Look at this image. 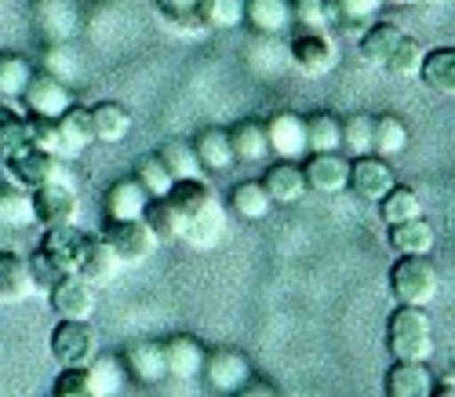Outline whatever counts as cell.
I'll list each match as a JSON object with an SVG mask.
<instances>
[{
    "label": "cell",
    "mask_w": 455,
    "mask_h": 397,
    "mask_svg": "<svg viewBox=\"0 0 455 397\" xmlns=\"http://www.w3.org/2000/svg\"><path fill=\"white\" fill-rule=\"evenodd\" d=\"M387 346L394 361H427L434 353V325L427 306H401L390 313L387 325Z\"/></svg>",
    "instance_id": "1"
},
{
    "label": "cell",
    "mask_w": 455,
    "mask_h": 397,
    "mask_svg": "<svg viewBox=\"0 0 455 397\" xmlns=\"http://www.w3.org/2000/svg\"><path fill=\"white\" fill-rule=\"evenodd\" d=\"M441 288L437 266L427 255H401L390 266V296L401 306H427Z\"/></svg>",
    "instance_id": "2"
},
{
    "label": "cell",
    "mask_w": 455,
    "mask_h": 397,
    "mask_svg": "<svg viewBox=\"0 0 455 397\" xmlns=\"http://www.w3.org/2000/svg\"><path fill=\"white\" fill-rule=\"evenodd\" d=\"M102 241L117 252L121 266H132V263H146L154 259V252L161 248L154 230L146 226V219H106L102 226Z\"/></svg>",
    "instance_id": "3"
},
{
    "label": "cell",
    "mask_w": 455,
    "mask_h": 397,
    "mask_svg": "<svg viewBox=\"0 0 455 397\" xmlns=\"http://www.w3.org/2000/svg\"><path fill=\"white\" fill-rule=\"evenodd\" d=\"M29 205H33V223L44 226V230L69 226L81 215V201H77V193H73V186L66 179H55V182L29 190Z\"/></svg>",
    "instance_id": "4"
},
{
    "label": "cell",
    "mask_w": 455,
    "mask_h": 397,
    "mask_svg": "<svg viewBox=\"0 0 455 397\" xmlns=\"http://www.w3.org/2000/svg\"><path fill=\"white\" fill-rule=\"evenodd\" d=\"M4 172H8V182L19 186V190H36V186H44V182L66 179L59 153H48L41 146H22L19 153L4 157Z\"/></svg>",
    "instance_id": "5"
},
{
    "label": "cell",
    "mask_w": 455,
    "mask_h": 397,
    "mask_svg": "<svg viewBox=\"0 0 455 397\" xmlns=\"http://www.w3.org/2000/svg\"><path fill=\"white\" fill-rule=\"evenodd\" d=\"M19 102L26 106V113H44V117H59L62 109H69L73 102V88L62 81V77H55L52 69H33L29 81L19 95Z\"/></svg>",
    "instance_id": "6"
},
{
    "label": "cell",
    "mask_w": 455,
    "mask_h": 397,
    "mask_svg": "<svg viewBox=\"0 0 455 397\" xmlns=\"http://www.w3.org/2000/svg\"><path fill=\"white\" fill-rule=\"evenodd\" d=\"M99 353V336L92 328V321H69L59 317V325L52 328V357L62 365H88Z\"/></svg>",
    "instance_id": "7"
},
{
    "label": "cell",
    "mask_w": 455,
    "mask_h": 397,
    "mask_svg": "<svg viewBox=\"0 0 455 397\" xmlns=\"http://www.w3.org/2000/svg\"><path fill=\"white\" fill-rule=\"evenodd\" d=\"M117 270H121V259L102 241V233H84L77 259H73V273H77L81 281H88L92 288H102L117 277Z\"/></svg>",
    "instance_id": "8"
},
{
    "label": "cell",
    "mask_w": 455,
    "mask_h": 397,
    "mask_svg": "<svg viewBox=\"0 0 455 397\" xmlns=\"http://www.w3.org/2000/svg\"><path fill=\"white\" fill-rule=\"evenodd\" d=\"M302 175H307V190L335 197L350 186V157L343 150H328V153H307L302 161Z\"/></svg>",
    "instance_id": "9"
},
{
    "label": "cell",
    "mask_w": 455,
    "mask_h": 397,
    "mask_svg": "<svg viewBox=\"0 0 455 397\" xmlns=\"http://www.w3.org/2000/svg\"><path fill=\"white\" fill-rule=\"evenodd\" d=\"M208 390L215 393H237L244 386V379L251 376V365H248V357L234 346H219L212 353H204V369H201Z\"/></svg>",
    "instance_id": "10"
},
{
    "label": "cell",
    "mask_w": 455,
    "mask_h": 397,
    "mask_svg": "<svg viewBox=\"0 0 455 397\" xmlns=\"http://www.w3.org/2000/svg\"><path fill=\"white\" fill-rule=\"evenodd\" d=\"M288 55H291V66L307 77H324L331 66H335V45L328 41L324 29H302L291 36L288 45Z\"/></svg>",
    "instance_id": "11"
},
{
    "label": "cell",
    "mask_w": 455,
    "mask_h": 397,
    "mask_svg": "<svg viewBox=\"0 0 455 397\" xmlns=\"http://www.w3.org/2000/svg\"><path fill=\"white\" fill-rule=\"evenodd\" d=\"M383 0H324V15H328V26L343 36H357L379 22L383 15Z\"/></svg>",
    "instance_id": "12"
},
{
    "label": "cell",
    "mask_w": 455,
    "mask_h": 397,
    "mask_svg": "<svg viewBox=\"0 0 455 397\" xmlns=\"http://www.w3.org/2000/svg\"><path fill=\"white\" fill-rule=\"evenodd\" d=\"M394 186V168L390 161H383V157L375 153H364V157H354L350 161V186L361 201H383L387 190Z\"/></svg>",
    "instance_id": "13"
},
{
    "label": "cell",
    "mask_w": 455,
    "mask_h": 397,
    "mask_svg": "<svg viewBox=\"0 0 455 397\" xmlns=\"http://www.w3.org/2000/svg\"><path fill=\"white\" fill-rule=\"evenodd\" d=\"M55 317H69V321H88L95 313V288L88 281H81L77 273H66L62 281L48 292Z\"/></svg>",
    "instance_id": "14"
},
{
    "label": "cell",
    "mask_w": 455,
    "mask_h": 397,
    "mask_svg": "<svg viewBox=\"0 0 455 397\" xmlns=\"http://www.w3.org/2000/svg\"><path fill=\"white\" fill-rule=\"evenodd\" d=\"M267 139L270 153H277L281 161H299V157H307V117L274 113L267 121Z\"/></svg>",
    "instance_id": "15"
},
{
    "label": "cell",
    "mask_w": 455,
    "mask_h": 397,
    "mask_svg": "<svg viewBox=\"0 0 455 397\" xmlns=\"http://www.w3.org/2000/svg\"><path fill=\"white\" fill-rule=\"evenodd\" d=\"M164 346V369L172 379L179 383H189V379H197L201 369H204V343L197 336H172L161 343Z\"/></svg>",
    "instance_id": "16"
},
{
    "label": "cell",
    "mask_w": 455,
    "mask_h": 397,
    "mask_svg": "<svg viewBox=\"0 0 455 397\" xmlns=\"http://www.w3.org/2000/svg\"><path fill=\"white\" fill-rule=\"evenodd\" d=\"M124 369L132 379H139L142 386H157L168 379V369H164V346L154 343V339H139L124 350Z\"/></svg>",
    "instance_id": "17"
},
{
    "label": "cell",
    "mask_w": 455,
    "mask_h": 397,
    "mask_svg": "<svg viewBox=\"0 0 455 397\" xmlns=\"http://www.w3.org/2000/svg\"><path fill=\"white\" fill-rule=\"evenodd\" d=\"M419 81L430 92H437L444 99H455V48L451 45L427 48L423 66H419Z\"/></svg>",
    "instance_id": "18"
},
{
    "label": "cell",
    "mask_w": 455,
    "mask_h": 397,
    "mask_svg": "<svg viewBox=\"0 0 455 397\" xmlns=\"http://www.w3.org/2000/svg\"><path fill=\"white\" fill-rule=\"evenodd\" d=\"M262 186H267V193L274 197V205H295L310 193L299 161H277L267 175H262Z\"/></svg>",
    "instance_id": "19"
},
{
    "label": "cell",
    "mask_w": 455,
    "mask_h": 397,
    "mask_svg": "<svg viewBox=\"0 0 455 397\" xmlns=\"http://www.w3.org/2000/svg\"><path fill=\"white\" fill-rule=\"evenodd\" d=\"M230 146H234V157L244 165H259L270 157V139H267V121H255V117H248V121H237L230 132Z\"/></svg>",
    "instance_id": "20"
},
{
    "label": "cell",
    "mask_w": 455,
    "mask_h": 397,
    "mask_svg": "<svg viewBox=\"0 0 455 397\" xmlns=\"http://www.w3.org/2000/svg\"><path fill=\"white\" fill-rule=\"evenodd\" d=\"M434 376L427 361H394L387 372V397H430Z\"/></svg>",
    "instance_id": "21"
},
{
    "label": "cell",
    "mask_w": 455,
    "mask_h": 397,
    "mask_svg": "<svg viewBox=\"0 0 455 397\" xmlns=\"http://www.w3.org/2000/svg\"><path fill=\"white\" fill-rule=\"evenodd\" d=\"M434 245H437V233L427 215H415L408 223L390 226V248L397 255H430Z\"/></svg>",
    "instance_id": "22"
},
{
    "label": "cell",
    "mask_w": 455,
    "mask_h": 397,
    "mask_svg": "<svg viewBox=\"0 0 455 397\" xmlns=\"http://www.w3.org/2000/svg\"><path fill=\"white\" fill-rule=\"evenodd\" d=\"M222 233H226V208H222V201L215 197L208 208H201L197 215L186 219L182 241H189L194 248H215L222 241Z\"/></svg>",
    "instance_id": "23"
},
{
    "label": "cell",
    "mask_w": 455,
    "mask_h": 397,
    "mask_svg": "<svg viewBox=\"0 0 455 397\" xmlns=\"http://www.w3.org/2000/svg\"><path fill=\"white\" fill-rule=\"evenodd\" d=\"M26 296H33L26 255L15 248H0V303H19Z\"/></svg>",
    "instance_id": "24"
},
{
    "label": "cell",
    "mask_w": 455,
    "mask_h": 397,
    "mask_svg": "<svg viewBox=\"0 0 455 397\" xmlns=\"http://www.w3.org/2000/svg\"><path fill=\"white\" fill-rule=\"evenodd\" d=\"M401 36H404V33H401V26L379 19L375 26H368V29L357 36V45H361V59H364L368 66L387 69V62H390V55H394V48L401 45Z\"/></svg>",
    "instance_id": "25"
},
{
    "label": "cell",
    "mask_w": 455,
    "mask_h": 397,
    "mask_svg": "<svg viewBox=\"0 0 455 397\" xmlns=\"http://www.w3.org/2000/svg\"><path fill=\"white\" fill-rule=\"evenodd\" d=\"M244 22L255 33L281 36L291 26V0H244Z\"/></svg>",
    "instance_id": "26"
},
{
    "label": "cell",
    "mask_w": 455,
    "mask_h": 397,
    "mask_svg": "<svg viewBox=\"0 0 455 397\" xmlns=\"http://www.w3.org/2000/svg\"><path fill=\"white\" fill-rule=\"evenodd\" d=\"M230 212L244 223H259V219H267L274 212V197L267 193L262 179H244L230 190Z\"/></svg>",
    "instance_id": "27"
},
{
    "label": "cell",
    "mask_w": 455,
    "mask_h": 397,
    "mask_svg": "<svg viewBox=\"0 0 455 397\" xmlns=\"http://www.w3.org/2000/svg\"><path fill=\"white\" fill-rule=\"evenodd\" d=\"M36 26L52 45H62L77 29V8L69 0H36Z\"/></svg>",
    "instance_id": "28"
},
{
    "label": "cell",
    "mask_w": 455,
    "mask_h": 397,
    "mask_svg": "<svg viewBox=\"0 0 455 397\" xmlns=\"http://www.w3.org/2000/svg\"><path fill=\"white\" fill-rule=\"evenodd\" d=\"M411 135H408V125L394 113H379L371 117V153L390 161V157H401L408 150Z\"/></svg>",
    "instance_id": "29"
},
{
    "label": "cell",
    "mask_w": 455,
    "mask_h": 397,
    "mask_svg": "<svg viewBox=\"0 0 455 397\" xmlns=\"http://www.w3.org/2000/svg\"><path fill=\"white\" fill-rule=\"evenodd\" d=\"M146 201H149V193L142 190V182L135 175L121 179L106 190V219H142Z\"/></svg>",
    "instance_id": "30"
},
{
    "label": "cell",
    "mask_w": 455,
    "mask_h": 397,
    "mask_svg": "<svg viewBox=\"0 0 455 397\" xmlns=\"http://www.w3.org/2000/svg\"><path fill=\"white\" fill-rule=\"evenodd\" d=\"M194 153H197V161H201L204 172H230V168L237 165L226 128H204V132L194 139Z\"/></svg>",
    "instance_id": "31"
},
{
    "label": "cell",
    "mask_w": 455,
    "mask_h": 397,
    "mask_svg": "<svg viewBox=\"0 0 455 397\" xmlns=\"http://www.w3.org/2000/svg\"><path fill=\"white\" fill-rule=\"evenodd\" d=\"M142 219H146V226H149V230H154L157 245H175V241H182L186 219H182V212L168 201V197H149Z\"/></svg>",
    "instance_id": "32"
},
{
    "label": "cell",
    "mask_w": 455,
    "mask_h": 397,
    "mask_svg": "<svg viewBox=\"0 0 455 397\" xmlns=\"http://www.w3.org/2000/svg\"><path fill=\"white\" fill-rule=\"evenodd\" d=\"M88 117H92V132H95V142H121V139H128V132H132V113H128V106H121V102H95L92 109H88Z\"/></svg>",
    "instance_id": "33"
},
{
    "label": "cell",
    "mask_w": 455,
    "mask_h": 397,
    "mask_svg": "<svg viewBox=\"0 0 455 397\" xmlns=\"http://www.w3.org/2000/svg\"><path fill=\"white\" fill-rule=\"evenodd\" d=\"M59 125V139H62V153H84L92 142H95V132H92V117H88V106H77L73 102L69 109H62L55 117Z\"/></svg>",
    "instance_id": "34"
},
{
    "label": "cell",
    "mask_w": 455,
    "mask_h": 397,
    "mask_svg": "<svg viewBox=\"0 0 455 397\" xmlns=\"http://www.w3.org/2000/svg\"><path fill=\"white\" fill-rule=\"evenodd\" d=\"M81 237L84 230H77V223H69V226H52L41 233V248L44 255H52L66 273H73V259H77V248H81Z\"/></svg>",
    "instance_id": "35"
},
{
    "label": "cell",
    "mask_w": 455,
    "mask_h": 397,
    "mask_svg": "<svg viewBox=\"0 0 455 397\" xmlns=\"http://www.w3.org/2000/svg\"><path fill=\"white\" fill-rule=\"evenodd\" d=\"M128 379V369L121 357H92L88 361V390L92 397H109V393H121Z\"/></svg>",
    "instance_id": "36"
},
{
    "label": "cell",
    "mask_w": 455,
    "mask_h": 397,
    "mask_svg": "<svg viewBox=\"0 0 455 397\" xmlns=\"http://www.w3.org/2000/svg\"><path fill=\"white\" fill-rule=\"evenodd\" d=\"M164 197L182 212V219H189V215H197L201 208H208L215 201V190L204 179H175Z\"/></svg>",
    "instance_id": "37"
},
{
    "label": "cell",
    "mask_w": 455,
    "mask_h": 397,
    "mask_svg": "<svg viewBox=\"0 0 455 397\" xmlns=\"http://www.w3.org/2000/svg\"><path fill=\"white\" fill-rule=\"evenodd\" d=\"M379 215H383L387 226H397V223H408L415 215H423V201H419V193H415L411 186H390L387 197L379 201Z\"/></svg>",
    "instance_id": "38"
},
{
    "label": "cell",
    "mask_w": 455,
    "mask_h": 397,
    "mask_svg": "<svg viewBox=\"0 0 455 397\" xmlns=\"http://www.w3.org/2000/svg\"><path fill=\"white\" fill-rule=\"evenodd\" d=\"M33 73V62L19 52H0V102H19L26 81Z\"/></svg>",
    "instance_id": "39"
},
{
    "label": "cell",
    "mask_w": 455,
    "mask_h": 397,
    "mask_svg": "<svg viewBox=\"0 0 455 397\" xmlns=\"http://www.w3.org/2000/svg\"><path fill=\"white\" fill-rule=\"evenodd\" d=\"M197 15L208 29H237L244 26V0H197Z\"/></svg>",
    "instance_id": "40"
},
{
    "label": "cell",
    "mask_w": 455,
    "mask_h": 397,
    "mask_svg": "<svg viewBox=\"0 0 455 397\" xmlns=\"http://www.w3.org/2000/svg\"><path fill=\"white\" fill-rule=\"evenodd\" d=\"M157 153H161V161L168 165L172 179H204V168H201L197 153H194V142L172 139V142H164Z\"/></svg>",
    "instance_id": "41"
},
{
    "label": "cell",
    "mask_w": 455,
    "mask_h": 397,
    "mask_svg": "<svg viewBox=\"0 0 455 397\" xmlns=\"http://www.w3.org/2000/svg\"><path fill=\"white\" fill-rule=\"evenodd\" d=\"M22 146H29L26 113L15 109L12 102H0V161L12 157V153H19Z\"/></svg>",
    "instance_id": "42"
},
{
    "label": "cell",
    "mask_w": 455,
    "mask_h": 397,
    "mask_svg": "<svg viewBox=\"0 0 455 397\" xmlns=\"http://www.w3.org/2000/svg\"><path fill=\"white\" fill-rule=\"evenodd\" d=\"M343 135H339V150H343L350 161L354 157L371 153V113H350L347 121H339Z\"/></svg>",
    "instance_id": "43"
},
{
    "label": "cell",
    "mask_w": 455,
    "mask_h": 397,
    "mask_svg": "<svg viewBox=\"0 0 455 397\" xmlns=\"http://www.w3.org/2000/svg\"><path fill=\"white\" fill-rule=\"evenodd\" d=\"M29 223H33L29 190H19V186L0 190V226H4V230H22Z\"/></svg>",
    "instance_id": "44"
},
{
    "label": "cell",
    "mask_w": 455,
    "mask_h": 397,
    "mask_svg": "<svg viewBox=\"0 0 455 397\" xmlns=\"http://www.w3.org/2000/svg\"><path fill=\"white\" fill-rule=\"evenodd\" d=\"M135 179L142 182V190L149 193V197H164L168 190H172V172H168V165L161 161V153H146V157H139L135 161Z\"/></svg>",
    "instance_id": "45"
},
{
    "label": "cell",
    "mask_w": 455,
    "mask_h": 397,
    "mask_svg": "<svg viewBox=\"0 0 455 397\" xmlns=\"http://www.w3.org/2000/svg\"><path fill=\"white\" fill-rule=\"evenodd\" d=\"M154 4L175 33H204L201 15H197V0H154Z\"/></svg>",
    "instance_id": "46"
},
{
    "label": "cell",
    "mask_w": 455,
    "mask_h": 397,
    "mask_svg": "<svg viewBox=\"0 0 455 397\" xmlns=\"http://www.w3.org/2000/svg\"><path fill=\"white\" fill-rule=\"evenodd\" d=\"M339 121L331 113H314L307 117V153H328V150H339Z\"/></svg>",
    "instance_id": "47"
},
{
    "label": "cell",
    "mask_w": 455,
    "mask_h": 397,
    "mask_svg": "<svg viewBox=\"0 0 455 397\" xmlns=\"http://www.w3.org/2000/svg\"><path fill=\"white\" fill-rule=\"evenodd\" d=\"M423 55H427V48H423V41H415V36H401V45L394 48V55H390V62H387V69L390 73H397V77H419V66H423Z\"/></svg>",
    "instance_id": "48"
},
{
    "label": "cell",
    "mask_w": 455,
    "mask_h": 397,
    "mask_svg": "<svg viewBox=\"0 0 455 397\" xmlns=\"http://www.w3.org/2000/svg\"><path fill=\"white\" fill-rule=\"evenodd\" d=\"M26 263H29V281H33V292H52L59 281H62V277H66V270L52 259V255H44L41 248H36V252H29L26 255Z\"/></svg>",
    "instance_id": "49"
},
{
    "label": "cell",
    "mask_w": 455,
    "mask_h": 397,
    "mask_svg": "<svg viewBox=\"0 0 455 397\" xmlns=\"http://www.w3.org/2000/svg\"><path fill=\"white\" fill-rule=\"evenodd\" d=\"M26 132H29V146H41L48 153H59L62 157V139H59V125L55 117H44V113H26Z\"/></svg>",
    "instance_id": "50"
},
{
    "label": "cell",
    "mask_w": 455,
    "mask_h": 397,
    "mask_svg": "<svg viewBox=\"0 0 455 397\" xmlns=\"http://www.w3.org/2000/svg\"><path fill=\"white\" fill-rule=\"evenodd\" d=\"M55 397H92L88 390V365H62L55 379Z\"/></svg>",
    "instance_id": "51"
},
{
    "label": "cell",
    "mask_w": 455,
    "mask_h": 397,
    "mask_svg": "<svg viewBox=\"0 0 455 397\" xmlns=\"http://www.w3.org/2000/svg\"><path fill=\"white\" fill-rule=\"evenodd\" d=\"M291 22L302 29H328L324 0H295L291 4Z\"/></svg>",
    "instance_id": "52"
},
{
    "label": "cell",
    "mask_w": 455,
    "mask_h": 397,
    "mask_svg": "<svg viewBox=\"0 0 455 397\" xmlns=\"http://www.w3.org/2000/svg\"><path fill=\"white\" fill-rule=\"evenodd\" d=\"M237 393H244V397H274V393H277V386H274V383H267V379H259V376H248V379H244V386H241Z\"/></svg>",
    "instance_id": "53"
},
{
    "label": "cell",
    "mask_w": 455,
    "mask_h": 397,
    "mask_svg": "<svg viewBox=\"0 0 455 397\" xmlns=\"http://www.w3.org/2000/svg\"><path fill=\"white\" fill-rule=\"evenodd\" d=\"M430 397H455V379H434V390H430Z\"/></svg>",
    "instance_id": "54"
},
{
    "label": "cell",
    "mask_w": 455,
    "mask_h": 397,
    "mask_svg": "<svg viewBox=\"0 0 455 397\" xmlns=\"http://www.w3.org/2000/svg\"><path fill=\"white\" fill-rule=\"evenodd\" d=\"M383 4H394V8H411V4H423V0H383Z\"/></svg>",
    "instance_id": "55"
}]
</instances>
